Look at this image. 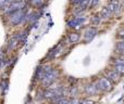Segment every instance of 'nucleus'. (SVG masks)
Wrapping results in <instances>:
<instances>
[{
  "instance_id": "f257e3e1",
  "label": "nucleus",
  "mask_w": 124,
  "mask_h": 104,
  "mask_svg": "<svg viewBox=\"0 0 124 104\" xmlns=\"http://www.w3.org/2000/svg\"><path fill=\"white\" fill-rule=\"evenodd\" d=\"M97 89H100L103 90V91H110L112 89V83L107 77H101L98 81H97V85H96Z\"/></svg>"
},
{
  "instance_id": "f03ea898",
  "label": "nucleus",
  "mask_w": 124,
  "mask_h": 104,
  "mask_svg": "<svg viewBox=\"0 0 124 104\" xmlns=\"http://www.w3.org/2000/svg\"><path fill=\"white\" fill-rule=\"evenodd\" d=\"M107 78L109 79L110 81H113V83H118L120 80V74L118 72H116L114 69L111 70H107Z\"/></svg>"
},
{
  "instance_id": "7ed1b4c3",
  "label": "nucleus",
  "mask_w": 124,
  "mask_h": 104,
  "mask_svg": "<svg viewBox=\"0 0 124 104\" xmlns=\"http://www.w3.org/2000/svg\"><path fill=\"white\" fill-rule=\"evenodd\" d=\"M96 35H97V29L94 27H90L84 34V39H85V41H90Z\"/></svg>"
},
{
  "instance_id": "20e7f679",
  "label": "nucleus",
  "mask_w": 124,
  "mask_h": 104,
  "mask_svg": "<svg viewBox=\"0 0 124 104\" xmlns=\"http://www.w3.org/2000/svg\"><path fill=\"white\" fill-rule=\"evenodd\" d=\"M57 74L58 73L57 72H54V70H51V72H49L47 75H46V77H45V80H44V83L45 85H50V83H52V81L56 79V77H57Z\"/></svg>"
},
{
  "instance_id": "39448f33",
  "label": "nucleus",
  "mask_w": 124,
  "mask_h": 104,
  "mask_svg": "<svg viewBox=\"0 0 124 104\" xmlns=\"http://www.w3.org/2000/svg\"><path fill=\"white\" fill-rule=\"evenodd\" d=\"M84 22H85V19H81V17H77V19H74L72 20L71 22H69V26H71V27H77V26L79 25V24H83Z\"/></svg>"
},
{
  "instance_id": "423d86ee",
  "label": "nucleus",
  "mask_w": 124,
  "mask_h": 104,
  "mask_svg": "<svg viewBox=\"0 0 124 104\" xmlns=\"http://www.w3.org/2000/svg\"><path fill=\"white\" fill-rule=\"evenodd\" d=\"M85 90H86V92H87L88 94H90V96H94V94H96L97 92H98V89H97V87L95 85H88V86H86Z\"/></svg>"
},
{
  "instance_id": "0eeeda50",
  "label": "nucleus",
  "mask_w": 124,
  "mask_h": 104,
  "mask_svg": "<svg viewBox=\"0 0 124 104\" xmlns=\"http://www.w3.org/2000/svg\"><path fill=\"white\" fill-rule=\"evenodd\" d=\"M100 15H101V17H103V19H109V17L112 15V12L107 8V7H106V8L102 9V11H101Z\"/></svg>"
},
{
  "instance_id": "6e6552de",
  "label": "nucleus",
  "mask_w": 124,
  "mask_h": 104,
  "mask_svg": "<svg viewBox=\"0 0 124 104\" xmlns=\"http://www.w3.org/2000/svg\"><path fill=\"white\" fill-rule=\"evenodd\" d=\"M22 16H23V14H22L21 12H17L16 14H14L13 15V23H19L20 21L22 20Z\"/></svg>"
},
{
  "instance_id": "1a4fd4ad",
  "label": "nucleus",
  "mask_w": 124,
  "mask_h": 104,
  "mask_svg": "<svg viewBox=\"0 0 124 104\" xmlns=\"http://www.w3.org/2000/svg\"><path fill=\"white\" fill-rule=\"evenodd\" d=\"M69 38H70V41H72V42H76V41L79 40V35L76 34V33H74V34H71Z\"/></svg>"
},
{
  "instance_id": "9d476101",
  "label": "nucleus",
  "mask_w": 124,
  "mask_h": 104,
  "mask_svg": "<svg viewBox=\"0 0 124 104\" xmlns=\"http://www.w3.org/2000/svg\"><path fill=\"white\" fill-rule=\"evenodd\" d=\"M114 70L118 72L119 74H124V66L123 65H116L114 66Z\"/></svg>"
},
{
  "instance_id": "9b49d317",
  "label": "nucleus",
  "mask_w": 124,
  "mask_h": 104,
  "mask_svg": "<svg viewBox=\"0 0 124 104\" xmlns=\"http://www.w3.org/2000/svg\"><path fill=\"white\" fill-rule=\"evenodd\" d=\"M99 23H100V16L96 15V16H94L92 19V24L93 25H99Z\"/></svg>"
},
{
  "instance_id": "f8f14e48",
  "label": "nucleus",
  "mask_w": 124,
  "mask_h": 104,
  "mask_svg": "<svg viewBox=\"0 0 124 104\" xmlns=\"http://www.w3.org/2000/svg\"><path fill=\"white\" fill-rule=\"evenodd\" d=\"M116 50H119V51H124V40L119 41V42L116 43Z\"/></svg>"
},
{
  "instance_id": "ddd939ff",
  "label": "nucleus",
  "mask_w": 124,
  "mask_h": 104,
  "mask_svg": "<svg viewBox=\"0 0 124 104\" xmlns=\"http://www.w3.org/2000/svg\"><path fill=\"white\" fill-rule=\"evenodd\" d=\"M116 35H118L119 38H121V39H123V40H124V28H121V29H119L118 33H116Z\"/></svg>"
},
{
  "instance_id": "4468645a",
  "label": "nucleus",
  "mask_w": 124,
  "mask_h": 104,
  "mask_svg": "<svg viewBox=\"0 0 124 104\" xmlns=\"http://www.w3.org/2000/svg\"><path fill=\"white\" fill-rule=\"evenodd\" d=\"M114 63H116V65H123L124 66V59H116V61H114Z\"/></svg>"
},
{
  "instance_id": "2eb2a0df",
  "label": "nucleus",
  "mask_w": 124,
  "mask_h": 104,
  "mask_svg": "<svg viewBox=\"0 0 124 104\" xmlns=\"http://www.w3.org/2000/svg\"><path fill=\"white\" fill-rule=\"evenodd\" d=\"M68 104H78V101L74 99V100H72V101H69Z\"/></svg>"
},
{
  "instance_id": "dca6fc26",
  "label": "nucleus",
  "mask_w": 124,
  "mask_h": 104,
  "mask_svg": "<svg viewBox=\"0 0 124 104\" xmlns=\"http://www.w3.org/2000/svg\"><path fill=\"white\" fill-rule=\"evenodd\" d=\"M123 59H124V53H123Z\"/></svg>"
}]
</instances>
